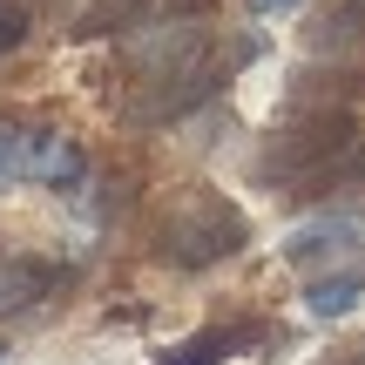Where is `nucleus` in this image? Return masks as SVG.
I'll return each instance as SVG.
<instances>
[{"label": "nucleus", "instance_id": "15", "mask_svg": "<svg viewBox=\"0 0 365 365\" xmlns=\"http://www.w3.org/2000/svg\"><path fill=\"white\" fill-rule=\"evenodd\" d=\"M0 359H7V352H0Z\"/></svg>", "mask_w": 365, "mask_h": 365}, {"label": "nucleus", "instance_id": "9", "mask_svg": "<svg viewBox=\"0 0 365 365\" xmlns=\"http://www.w3.org/2000/svg\"><path fill=\"white\" fill-rule=\"evenodd\" d=\"M244 345H257V325H217V331H196L190 345H176L163 365H223L230 352H244Z\"/></svg>", "mask_w": 365, "mask_h": 365}, {"label": "nucleus", "instance_id": "6", "mask_svg": "<svg viewBox=\"0 0 365 365\" xmlns=\"http://www.w3.org/2000/svg\"><path fill=\"white\" fill-rule=\"evenodd\" d=\"M365 291V257L345 264V271H312V284H304V304H312V318H345L359 304Z\"/></svg>", "mask_w": 365, "mask_h": 365}, {"label": "nucleus", "instance_id": "3", "mask_svg": "<svg viewBox=\"0 0 365 365\" xmlns=\"http://www.w3.org/2000/svg\"><path fill=\"white\" fill-rule=\"evenodd\" d=\"M352 149V115L345 108H318V115L291 122V129H277L271 143H264L257 170L271 182H291V190H318L325 170Z\"/></svg>", "mask_w": 365, "mask_h": 365}, {"label": "nucleus", "instance_id": "10", "mask_svg": "<svg viewBox=\"0 0 365 365\" xmlns=\"http://www.w3.org/2000/svg\"><path fill=\"white\" fill-rule=\"evenodd\" d=\"M149 7H156V0H88V7H81V21H75V34H88V41L129 34V27L149 21Z\"/></svg>", "mask_w": 365, "mask_h": 365}, {"label": "nucleus", "instance_id": "2", "mask_svg": "<svg viewBox=\"0 0 365 365\" xmlns=\"http://www.w3.org/2000/svg\"><path fill=\"white\" fill-rule=\"evenodd\" d=\"M244 244H250L244 210H237L230 196H217V190H190V196H176V203L163 210V244L156 250L176 271H210V264L237 257Z\"/></svg>", "mask_w": 365, "mask_h": 365}, {"label": "nucleus", "instance_id": "8", "mask_svg": "<svg viewBox=\"0 0 365 365\" xmlns=\"http://www.w3.org/2000/svg\"><path fill=\"white\" fill-rule=\"evenodd\" d=\"M352 41H365V0H325L318 21H312V48L339 54V48H352Z\"/></svg>", "mask_w": 365, "mask_h": 365}, {"label": "nucleus", "instance_id": "14", "mask_svg": "<svg viewBox=\"0 0 365 365\" xmlns=\"http://www.w3.org/2000/svg\"><path fill=\"white\" fill-rule=\"evenodd\" d=\"M257 7H264V14H277V7H298V0H257Z\"/></svg>", "mask_w": 365, "mask_h": 365}, {"label": "nucleus", "instance_id": "13", "mask_svg": "<svg viewBox=\"0 0 365 365\" xmlns=\"http://www.w3.org/2000/svg\"><path fill=\"white\" fill-rule=\"evenodd\" d=\"M27 41V7H14V0H0V61H7L14 48Z\"/></svg>", "mask_w": 365, "mask_h": 365}, {"label": "nucleus", "instance_id": "4", "mask_svg": "<svg viewBox=\"0 0 365 365\" xmlns=\"http://www.w3.org/2000/svg\"><path fill=\"white\" fill-rule=\"evenodd\" d=\"M61 284H68L61 264H48V257H7V264H0V318L41 304L48 291H61Z\"/></svg>", "mask_w": 365, "mask_h": 365}, {"label": "nucleus", "instance_id": "11", "mask_svg": "<svg viewBox=\"0 0 365 365\" xmlns=\"http://www.w3.org/2000/svg\"><path fill=\"white\" fill-rule=\"evenodd\" d=\"M325 182H331V190H365V143H359V135H352V149L325 170Z\"/></svg>", "mask_w": 365, "mask_h": 365}, {"label": "nucleus", "instance_id": "1", "mask_svg": "<svg viewBox=\"0 0 365 365\" xmlns=\"http://www.w3.org/2000/svg\"><path fill=\"white\" fill-rule=\"evenodd\" d=\"M210 54H217V34H210L203 21L156 27V41L135 54V102H129V115L135 122H170V115H182V108H196L223 81Z\"/></svg>", "mask_w": 365, "mask_h": 365}, {"label": "nucleus", "instance_id": "5", "mask_svg": "<svg viewBox=\"0 0 365 365\" xmlns=\"http://www.w3.org/2000/svg\"><path fill=\"white\" fill-rule=\"evenodd\" d=\"M284 257L304 264V271H325V264H339V257H359V230H352V223H318V230H298V237L284 244Z\"/></svg>", "mask_w": 365, "mask_h": 365}, {"label": "nucleus", "instance_id": "12", "mask_svg": "<svg viewBox=\"0 0 365 365\" xmlns=\"http://www.w3.org/2000/svg\"><path fill=\"white\" fill-rule=\"evenodd\" d=\"M21 149H27V129L0 115V182H7V176H21Z\"/></svg>", "mask_w": 365, "mask_h": 365}, {"label": "nucleus", "instance_id": "7", "mask_svg": "<svg viewBox=\"0 0 365 365\" xmlns=\"http://www.w3.org/2000/svg\"><path fill=\"white\" fill-rule=\"evenodd\" d=\"M21 176H41V182H75V176H81V156H75V149H68L54 129H27Z\"/></svg>", "mask_w": 365, "mask_h": 365}]
</instances>
